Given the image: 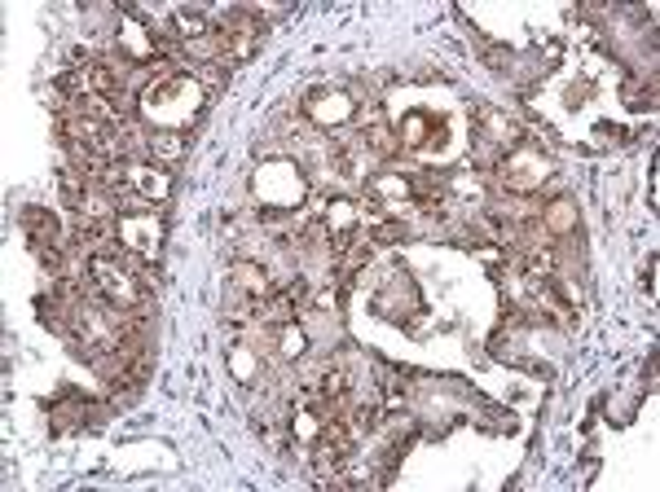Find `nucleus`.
Here are the masks:
<instances>
[{
  "instance_id": "1",
  "label": "nucleus",
  "mask_w": 660,
  "mask_h": 492,
  "mask_svg": "<svg viewBox=\"0 0 660 492\" xmlns=\"http://www.w3.org/2000/svg\"><path fill=\"white\" fill-rule=\"evenodd\" d=\"M203 84L194 75H168V80H146L137 97V115H146L154 128H181L190 132V123L203 115Z\"/></svg>"
},
{
  "instance_id": "2",
  "label": "nucleus",
  "mask_w": 660,
  "mask_h": 492,
  "mask_svg": "<svg viewBox=\"0 0 660 492\" xmlns=\"http://www.w3.org/2000/svg\"><path fill=\"white\" fill-rule=\"evenodd\" d=\"M84 286H88V295H93L97 304H106L115 312H137V308H146V299H150V290L141 286L137 273L128 268L124 251L88 255L84 260Z\"/></svg>"
},
{
  "instance_id": "3",
  "label": "nucleus",
  "mask_w": 660,
  "mask_h": 492,
  "mask_svg": "<svg viewBox=\"0 0 660 492\" xmlns=\"http://www.w3.org/2000/svg\"><path fill=\"white\" fill-rule=\"evenodd\" d=\"M308 198V176L295 159H269L256 172V203L260 211H278V216H295Z\"/></svg>"
},
{
  "instance_id": "4",
  "label": "nucleus",
  "mask_w": 660,
  "mask_h": 492,
  "mask_svg": "<svg viewBox=\"0 0 660 492\" xmlns=\"http://www.w3.org/2000/svg\"><path fill=\"white\" fill-rule=\"evenodd\" d=\"M392 128H396L401 150L423 154V159H440V154L449 150V137H454V123H449V115H440V110H423V106L405 110Z\"/></svg>"
},
{
  "instance_id": "5",
  "label": "nucleus",
  "mask_w": 660,
  "mask_h": 492,
  "mask_svg": "<svg viewBox=\"0 0 660 492\" xmlns=\"http://www.w3.org/2000/svg\"><path fill=\"white\" fill-rule=\"evenodd\" d=\"M115 238L119 251L128 260H159V246H163V216L159 211H124L115 220Z\"/></svg>"
},
{
  "instance_id": "6",
  "label": "nucleus",
  "mask_w": 660,
  "mask_h": 492,
  "mask_svg": "<svg viewBox=\"0 0 660 492\" xmlns=\"http://www.w3.org/2000/svg\"><path fill=\"white\" fill-rule=\"evenodd\" d=\"M260 40H264V22L256 14H247V9H234V14L216 27L220 62H251L260 53Z\"/></svg>"
},
{
  "instance_id": "7",
  "label": "nucleus",
  "mask_w": 660,
  "mask_h": 492,
  "mask_svg": "<svg viewBox=\"0 0 660 492\" xmlns=\"http://www.w3.org/2000/svg\"><path fill=\"white\" fill-rule=\"evenodd\" d=\"M502 181H506V194H520V198H528L537 185L550 176V159L542 150H537L533 141H520L511 154H502Z\"/></svg>"
},
{
  "instance_id": "8",
  "label": "nucleus",
  "mask_w": 660,
  "mask_h": 492,
  "mask_svg": "<svg viewBox=\"0 0 660 492\" xmlns=\"http://www.w3.org/2000/svg\"><path fill=\"white\" fill-rule=\"evenodd\" d=\"M418 203V181L410 172H379L366 185V207L374 216H401V207Z\"/></svg>"
},
{
  "instance_id": "9",
  "label": "nucleus",
  "mask_w": 660,
  "mask_h": 492,
  "mask_svg": "<svg viewBox=\"0 0 660 492\" xmlns=\"http://www.w3.org/2000/svg\"><path fill=\"white\" fill-rule=\"evenodd\" d=\"M317 229H322V246L330 255H344L352 242H357V229H361V211L357 203H348V198H330L322 207V216H317Z\"/></svg>"
},
{
  "instance_id": "10",
  "label": "nucleus",
  "mask_w": 660,
  "mask_h": 492,
  "mask_svg": "<svg viewBox=\"0 0 660 492\" xmlns=\"http://www.w3.org/2000/svg\"><path fill=\"white\" fill-rule=\"evenodd\" d=\"M304 119L308 123H317V128H344L348 119H357V106H352V97L348 93H330V88H322V93H308L304 97Z\"/></svg>"
},
{
  "instance_id": "11",
  "label": "nucleus",
  "mask_w": 660,
  "mask_h": 492,
  "mask_svg": "<svg viewBox=\"0 0 660 492\" xmlns=\"http://www.w3.org/2000/svg\"><path fill=\"white\" fill-rule=\"evenodd\" d=\"M88 194H93V181L80 172V167H58V203L66 207V211H80L88 207Z\"/></svg>"
},
{
  "instance_id": "12",
  "label": "nucleus",
  "mask_w": 660,
  "mask_h": 492,
  "mask_svg": "<svg viewBox=\"0 0 660 492\" xmlns=\"http://www.w3.org/2000/svg\"><path fill=\"white\" fill-rule=\"evenodd\" d=\"M22 229H27V238L36 251H44V246H58V216L53 211H44V207H22Z\"/></svg>"
},
{
  "instance_id": "13",
  "label": "nucleus",
  "mask_w": 660,
  "mask_h": 492,
  "mask_svg": "<svg viewBox=\"0 0 660 492\" xmlns=\"http://www.w3.org/2000/svg\"><path fill=\"white\" fill-rule=\"evenodd\" d=\"M537 225L546 229V238H568V233H577V207L568 198H555L537 211Z\"/></svg>"
},
{
  "instance_id": "14",
  "label": "nucleus",
  "mask_w": 660,
  "mask_h": 492,
  "mask_svg": "<svg viewBox=\"0 0 660 492\" xmlns=\"http://www.w3.org/2000/svg\"><path fill=\"white\" fill-rule=\"evenodd\" d=\"M264 343H269V352L278 356V361H300V356H304V330L295 326V321H282V326H269V334H264Z\"/></svg>"
},
{
  "instance_id": "15",
  "label": "nucleus",
  "mask_w": 660,
  "mask_h": 492,
  "mask_svg": "<svg viewBox=\"0 0 660 492\" xmlns=\"http://www.w3.org/2000/svg\"><path fill=\"white\" fill-rule=\"evenodd\" d=\"M146 145H150L154 163H176V159H185V150H190V132H181V128H154Z\"/></svg>"
},
{
  "instance_id": "16",
  "label": "nucleus",
  "mask_w": 660,
  "mask_h": 492,
  "mask_svg": "<svg viewBox=\"0 0 660 492\" xmlns=\"http://www.w3.org/2000/svg\"><path fill=\"white\" fill-rule=\"evenodd\" d=\"M172 27L176 36H181V49L185 44H198V40H212V22H207V14H198V9H176L172 14Z\"/></svg>"
},
{
  "instance_id": "17",
  "label": "nucleus",
  "mask_w": 660,
  "mask_h": 492,
  "mask_svg": "<svg viewBox=\"0 0 660 492\" xmlns=\"http://www.w3.org/2000/svg\"><path fill=\"white\" fill-rule=\"evenodd\" d=\"M361 159H366L361 141H330V167H335V176L357 181V176H361Z\"/></svg>"
},
{
  "instance_id": "18",
  "label": "nucleus",
  "mask_w": 660,
  "mask_h": 492,
  "mask_svg": "<svg viewBox=\"0 0 660 492\" xmlns=\"http://www.w3.org/2000/svg\"><path fill=\"white\" fill-rule=\"evenodd\" d=\"M49 418L58 422V427H75V422H84V418H88V400L80 396V391L66 387L62 396L49 405Z\"/></svg>"
},
{
  "instance_id": "19",
  "label": "nucleus",
  "mask_w": 660,
  "mask_h": 492,
  "mask_svg": "<svg viewBox=\"0 0 660 492\" xmlns=\"http://www.w3.org/2000/svg\"><path fill=\"white\" fill-rule=\"evenodd\" d=\"M379 413H383L379 400H366V405H352V409H348V431H352V435H366V431H374V427H379Z\"/></svg>"
},
{
  "instance_id": "20",
  "label": "nucleus",
  "mask_w": 660,
  "mask_h": 492,
  "mask_svg": "<svg viewBox=\"0 0 660 492\" xmlns=\"http://www.w3.org/2000/svg\"><path fill=\"white\" fill-rule=\"evenodd\" d=\"M190 75H194V80H198V84H203V93H207V88H220V84H225V80H229V71H225V62H198V66H194V71H190Z\"/></svg>"
},
{
  "instance_id": "21",
  "label": "nucleus",
  "mask_w": 660,
  "mask_h": 492,
  "mask_svg": "<svg viewBox=\"0 0 660 492\" xmlns=\"http://www.w3.org/2000/svg\"><path fill=\"white\" fill-rule=\"evenodd\" d=\"M370 242H379V246L405 242V225H401V220H379V225L370 229Z\"/></svg>"
},
{
  "instance_id": "22",
  "label": "nucleus",
  "mask_w": 660,
  "mask_h": 492,
  "mask_svg": "<svg viewBox=\"0 0 660 492\" xmlns=\"http://www.w3.org/2000/svg\"><path fill=\"white\" fill-rule=\"evenodd\" d=\"M621 97H625V102H630L634 110H647V106H652V84H643V80H625Z\"/></svg>"
},
{
  "instance_id": "23",
  "label": "nucleus",
  "mask_w": 660,
  "mask_h": 492,
  "mask_svg": "<svg viewBox=\"0 0 660 492\" xmlns=\"http://www.w3.org/2000/svg\"><path fill=\"white\" fill-rule=\"evenodd\" d=\"M40 268H49L53 277H62V246H44V251H36Z\"/></svg>"
},
{
  "instance_id": "24",
  "label": "nucleus",
  "mask_w": 660,
  "mask_h": 492,
  "mask_svg": "<svg viewBox=\"0 0 660 492\" xmlns=\"http://www.w3.org/2000/svg\"><path fill=\"white\" fill-rule=\"evenodd\" d=\"M229 365H234V374L242 378V383H247V378H251V369H256V361H251V356H247V348H234V352H229Z\"/></svg>"
}]
</instances>
